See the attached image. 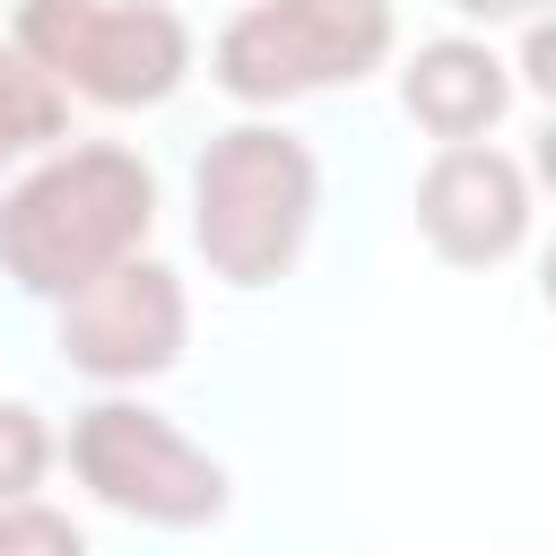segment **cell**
<instances>
[{
  "label": "cell",
  "instance_id": "1",
  "mask_svg": "<svg viewBox=\"0 0 556 556\" xmlns=\"http://www.w3.org/2000/svg\"><path fill=\"white\" fill-rule=\"evenodd\" d=\"M148 235H156V165L122 139H52L0 191V278L43 304L148 252Z\"/></svg>",
  "mask_w": 556,
  "mask_h": 556
},
{
  "label": "cell",
  "instance_id": "2",
  "mask_svg": "<svg viewBox=\"0 0 556 556\" xmlns=\"http://www.w3.org/2000/svg\"><path fill=\"white\" fill-rule=\"evenodd\" d=\"M321 217V156L287 122H235L191 165V243L217 287H278Z\"/></svg>",
  "mask_w": 556,
  "mask_h": 556
},
{
  "label": "cell",
  "instance_id": "3",
  "mask_svg": "<svg viewBox=\"0 0 556 556\" xmlns=\"http://www.w3.org/2000/svg\"><path fill=\"white\" fill-rule=\"evenodd\" d=\"M9 43L78 104L139 113L191 78V26L174 0H17Z\"/></svg>",
  "mask_w": 556,
  "mask_h": 556
},
{
  "label": "cell",
  "instance_id": "4",
  "mask_svg": "<svg viewBox=\"0 0 556 556\" xmlns=\"http://www.w3.org/2000/svg\"><path fill=\"white\" fill-rule=\"evenodd\" d=\"M61 460H70V478H78L104 513H122V521H139V530H208V521H226V504H235L226 460L200 452L165 408L130 400V391L87 400V408L70 417Z\"/></svg>",
  "mask_w": 556,
  "mask_h": 556
},
{
  "label": "cell",
  "instance_id": "5",
  "mask_svg": "<svg viewBox=\"0 0 556 556\" xmlns=\"http://www.w3.org/2000/svg\"><path fill=\"white\" fill-rule=\"evenodd\" d=\"M400 43V17L391 0H243L226 26H217V52H208V78L269 113V104H295V96H330V87H356L391 61Z\"/></svg>",
  "mask_w": 556,
  "mask_h": 556
},
{
  "label": "cell",
  "instance_id": "6",
  "mask_svg": "<svg viewBox=\"0 0 556 556\" xmlns=\"http://www.w3.org/2000/svg\"><path fill=\"white\" fill-rule=\"evenodd\" d=\"M52 348H61L70 374H87V382H104V391L156 382V374H174L182 348H191V287H182L165 261L130 252V261H113V269H96L87 287L61 295Z\"/></svg>",
  "mask_w": 556,
  "mask_h": 556
},
{
  "label": "cell",
  "instance_id": "7",
  "mask_svg": "<svg viewBox=\"0 0 556 556\" xmlns=\"http://www.w3.org/2000/svg\"><path fill=\"white\" fill-rule=\"evenodd\" d=\"M408 208H417L426 252L452 261V269L513 261L530 243V217H539L521 156H504L495 139H434V165L417 174V200Z\"/></svg>",
  "mask_w": 556,
  "mask_h": 556
},
{
  "label": "cell",
  "instance_id": "8",
  "mask_svg": "<svg viewBox=\"0 0 556 556\" xmlns=\"http://www.w3.org/2000/svg\"><path fill=\"white\" fill-rule=\"evenodd\" d=\"M400 113L426 139H486L513 113V61L486 35H434L400 61Z\"/></svg>",
  "mask_w": 556,
  "mask_h": 556
},
{
  "label": "cell",
  "instance_id": "9",
  "mask_svg": "<svg viewBox=\"0 0 556 556\" xmlns=\"http://www.w3.org/2000/svg\"><path fill=\"white\" fill-rule=\"evenodd\" d=\"M61 130H70V96H61V87L0 35V174L26 165L35 148H52Z\"/></svg>",
  "mask_w": 556,
  "mask_h": 556
},
{
  "label": "cell",
  "instance_id": "10",
  "mask_svg": "<svg viewBox=\"0 0 556 556\" xmlns=\"http://www.w3.org/2000/svg\"><path fill=\"white\" fill-rule=\"evenodd\" d=\"M52 460H61V434L43 426V408L35 400H0V504L43 495Z\"/></svg>",
  "mask_w": 556,
  "mask_h": 556
},
{
  "label": "cell",
  "instance_id": "11",
  "mask_svg": "<svg viewBox=\"0 0 556 556\" xmlns=\"http://www.w3.org/2000/svg\"><path fill=\"white\" fill-rule=\"evenodd\" d=\"M78 547H87V530L61 504H43V495L0 504V556H78Z\"/></svg>",
  "mask_w": 556,
  "mask_h": 556
},
{
  "label": "cell",
  "instance_id": "12",
  "mask_svg": "<svg viewBox=\"0 0 556 556\" xmlns=\"http://www.w3.org/2000/svg\"><path fill=\"white\" fill-rule=\"evenodd\" d=\"M469 26H521V17H539L547 0H452Z\"/></svg>",
  "mask_w": 556,
  "mask_h": 556
}]
</instances>
